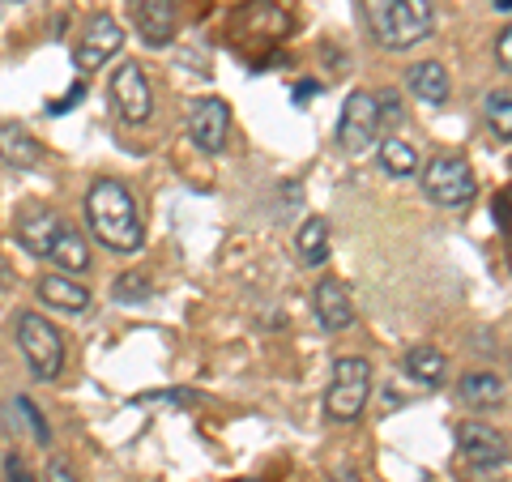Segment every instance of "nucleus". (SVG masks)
<instances>
[{
    "mask_svg": "<svg viewBox=\"0 0 512 482\" xmlns=\"http://www.w3.org/2000/svg\"><path fill=\"white\" fill-rule=\"evenodd\" d=\"M86 218H90V235L99 239L111 252H141L146 248V227H141L137 201L120 180H94L86 192Z\"/></svg>",
    "mask_w": 512,
    "mask_h": 482,
    "instance_id": "f257e3e1",
    "label": "nucleus"
},
{
    "mask_svg": "<svg viewBox=\"0 0 512 482\" xmlns=\"http://www.w3.org/2000/svg\"><path fill=\"white\" fill-rule=\"evenodd\" d=\"M363 18L380 39V47L410 52L431 35L436 9H431V0H363Z\"/></svg>",
    "mask_w": 512,
    "mask_h": 482,
    "instance_id": "f03ea898",
    "label": "nucleus"
},
{
    "mask_svg": "<svg viewBox=\"0 0 512 482\" xmlns=\"http://www.w3.org/2000/svg\"><path fill=\"white\" fill-rule=\"evenodd\" d=\"M367 397H372V363L359 355H346L333 363V380L325 389V414L338 423H355L367 410Z\"/></svg>",
    "mask_w": 512,
    "mask_h": 482,
    "instance_id": "7ed1b4c3",
    "label": "nucleus"
},
{
    "mask_svg": "<svg viewBox=\"0 0 512 482\" xmlns=\"http://www.w3.org/2000/svg\"><path fill=\"white\" fill-rule=\"evenodd\" d=\"M423 192H427L431 205H440V210H466V205L478 197V180L461 154H436L423 171Z\"/></svg>",
    "mask_w": 512,
    "mask_h": 482,
    "instance_id": "20e7f679",
    "label": "nucleus"
},
{
    "mask_svg": "<svg viewBox=\"0 0 512 482\" xmlns=\"http://www.w3.org/2000/svg\"><path fill=\"white\" fill-rule=\"evenodd\" d=\"M18 346L30 363V376L52 384L64 372V342L60 333L52 329V320L39 316V312H22L18 316Z\"/></svg>",
    "mask_w": 512,
    "mask_h": 482,
    "instance_id": "39448f33",
    "label": "nucleus"
},
{
    "mask_svg": "<svg viewBox=\"0 0 512 482\" xmlns=\"http://www.w3.org/2000/svg\"><path fill=\"white\" fill-rule=\"evenodd\" d=\"M111 107L124 124H146L150 111H154V90H150V77L137 60H120V69H111Z\"/></svg>",
    "mask_w": 512,
    "mask_h": 482,
    "instance_id": "423d86ee",
    "label": "nucleus"
},
{
    "mask_svg": "<svg viewBox=\"0 0 512 482\" xmlns=\"http://www.w3.org/2000/svg\"><path fill=\"white\" fill-rule=\"evenodd\" d=\"M120 47H124V26L111 18V13H94V18H86L82 39H77V47H73V69L86 77L94 69H103Z\"/></svg>",
    "mask_w": 512,
    "mask_h": 482,
    "instance_id": "0eeeda50",
    "label": "nucleus"
},
{
    "mask_svg": "<svg viewBox=\"0 0 512 482\" xmlns=\"http://www.w3.org/2000/svg\"><path fill=\"white\" fill-rule=\"evenodd\" d=\"M376 133H380V111H376V94L355 90L346 94L342 103V120H338V141L346 154H363L376 146Z\"/></svg>",
    "mask_w": 512,
    "mask_h": 482,
    "instance_id": "6e6552de",
    "label": "nucleus"
},
{
    "mask_svg": "<svg viewBox=\"0 0 512 482\" xmlns=\"http://www.w3.org/2000/svg\"><path fill=\"white\" fill-rule=\"evenodd\" d=\"M227 128H231V103L227 99H197L188 111V137L201 154H222L227 146Z\"/></svg>",
    "mask_w": 512,
    "mask_h": 482,
    "instance_id": "1a4fd4ad",
    "label": "nucleus"
},
{
    "mask_svg": "<svg viewBox=\"0 0 512 482\" xmlns=\"http://www.w3.org/2000/svg\"><path fill=\"white\" fill-rule=\"evenodd\" d=\"M457 448L470 470H500L508 461V440L487 423H461L457 427Z\"/></svg>",
    "mask_w": 512,
    "mask_h": 482,
    "instance_id": "9d476101",
    "label": "nucleus"
},
{
    "mask_svg": "<svg viewBox=\"0 0 512 482\" xmlns=\"http://www.w3.org/2000/svg\"><path fill=\"white\" fill-rule=\"evenodd\" d=\"M64 227H69V222L43 201L22 205V214H18V239H22V248L30 256H52V244L60 239Z\"/></svg>",
    "mask_w": 512,
    "mask_h": 482,
    "instance_id": "9b49d317",
    "label": "nucleus"
},
{
    "mask_svg": "<svg viewBox=\"0 0 512 482\" xmlns=\"http://www.w3.org/2000/svg\"><path fill=\"white\" fill-rule=\"evenodd\" d=\"M133 22L146 47H167L180 26V5L175 0H133Z\"/></svg>",
    "mask_w": 512,
    "mask_h": 482,
    "instance_id": "f8f14e48",
    "label": "nucleus"
},
{
    "mask_svg": "<svg viewBox=\"0 0 512 482\" xmlns=\"http://www.w3.org/2000/svg\"><path fill=\"white\" fill-rule=\"evenodd\" d=\"M316 320L329 333H342V329L355 325V303H350V291L338 278H325L316 286Z\"/></svg>",
    "mask_w": 512,
    "mask_h": 482,
    "instance_id": "ddd939ff",
    "label": "nucleus"
},
{
    "mask_svg": "<svg viewBox=\"0 0 512 482\" xmlns=\"http://www.w3.org/2000/svg\"><path fill=\"white\" fill-rule=\"evenodd\" d=\"M39 299L47 303V308H56V312H69V316H77V312H90V291L77 278H69V273H47V278H39Z\"/></svg>",
    "mask_w": 512,
    "mask_h": 482,
    "instance_id": "4468645a",
    "label": "nucleus"
},
{
    "mask_svg": "<svg viewBox=\"0 0 512 482\" xmlns=\"http://www.w3.org/2000/svg\"><path fill=\"white\" fill-rule=\"evenodd\" d=\"M406 86H410V94L419 103H427V107H440V103H448V69L440 60H419V64H410V73H406Z\"/></svg>",
    "mask_w": 512,
    "mask_h": 482,
    "instance_id": "2eb2a0df",
    "label": "nucleus"
},
{
    "mask_svg": "<svg viewBox=\"0 0 512 482\" xmlns=\"http://www.w3.org/2000/svg\"><path fill=\"white\" fill-rule=\"evenodd\" d=\"M0 158L13 167V171H30L43 163V146L18 124H0Z\"/></svg>",
    "mask_w": 512,
    "mask_h": 482,
    "instance_id": "dca6fc26",
    "label": "nucleus"
},
{
    "mask_svg": "<svg viewBox=\"0 0 512 482\" xmlns=\"http://www.w3.org/2000/svg\"><path fill=\"white\" fill-rule=\"evenodd\" d=\"M444 372H448V359H444V350H436V346H410L406 350V376L414 380V384H427V389H436V384L444 380Z\"/></svg>",
    "mask_w": 512,
    "mask_h": 482,
    "instance_id": "f3484780",
    "label": "nucleus"
},
{
    "mask_svg": "<svg viewBox=\"0 0 512 482\" xmlns=\"http://www.w3.org/2000/svg\"><path fill=\"white\" fill-rule=\"evenodd\" d=\"M461 401H466L470 410H495L504 401V380L495 372H470L461 376Z\"/></svg>",
    "mask_w": 512,
    "mask_h": 482,
    "instance_id": "a211bd4d",
    "label": "nucleus"
},
{
    "mask_svg": "<svg viewBox=\"0 0 512 482\" xmlns=\"http://www.w3.org/2000/svg\"><path fill=\"white\" fill-rule=\"evenodd\" d=\"M380 167L384 175H393V180H410V175H419V154H414V146H406L402 137H380Z\"/></svg>",
    "mask_w": 512,
    "mask_h": 482,
    "instance_id": "6ab92c4d",
    "label": "nucleus"
},
{
    "mask_svg": "<svg viewBox=\"0 0 512 482\" xmlns=\"http://www.w3.org/2000/svg\"><path fill=\"white\" fill-rule=\"evenodd\" d=\"M52 265H60L64 273H86L90 269V248H86V235L64 227L60 239L52 244Z\"/></svg>",
    "mask_w": 512,
    "mask_h": 482,
    "instance_id": "aec40b11",
    "label": "nucleus"
},
{
    "mask_svg": "<svg viewBox=\"0 0 512 482\" xmlns=\"http://www.w3.org/2000/svg\"><path fill=\"white\" fill-rule=\"evenodd\" d=\"M295 248H299V261L303 265H325L329 261V222L325 218H308L295 235Z\"/></svg>",
    "mask_w": 512,
    "mask_h": 482,
    "instance_id": "412c9836",
    "label": "nucleus"
},
{
    "mask_svg": "<svg viewBox=\"0 0 512 482\" xmlns=\"http://www.w3.org/2000/svg\"><path fill=\"white\" fill-rule=\"evenodd\" d=\"M483 120L495 133V141H512V94L508 90H491L483 99Z\"/></svg>",
    "mask_w": 512,
    "mask_h": 482,
    "instance_id": "4be33fe9",
    "label": "nucleus"
},
{
    "mask_svg": "<svg viewBox=\"0 0 512 482\" xmlns=\"http://www.w3.org/2000/svg\"><path fill=\"white\" fill-rule=\"evenodd\" d=\"M111 291H116V299H146L150 295V278H146V273H137V269L133 273H120Z\"/></svg>",
    "mask_w": 512,
    "mask_h": 482,
    "instance_id": "5701e85b",
    "label": "nucleus"
},
{
    "mask_svg": "<svg viewBox=\"0 0 512 482\" xmlns=\"http://www.w3.org/2000/svg\"><path fill=\"white\" fill-rule=\"evenodd\" d=\"M13 410H18L22 419L30 423V431H35V440H39V444H52V431H47V423H43V410L35 406V401H30V397H18V406H13Z\"/></svg>",
    "mask_w": 512,
    "mask_h": 482,
    "instance_id": "b1692460",
    "label": "nucleus"
},
{
    "mask_svg": "<svg viewBox=\"0 0 512 482\" xmlns=\"http://www.w3.org/2000/svg\"><path fill=\"white\" fill-rule=\"evenodd\" d=\"M376 111H380V124H402V99H397V90H380L376 94Z\"/></svg>",
    "mask_w": 512,
    "mask_h": 482,
    "instance_id": "393cba45",
    "label": "nucleus"
},
{
    "mask_svg": "<svg viewBox=\"0 0 512 482\" xmlns=\"http://www.w3.org/2000/svg\"><path fill=\"white\" fill-rule=\"evenodd\" d=\"M5 482H35L30 478V465L18 453H5Z\"/></svg>",
    "mask_w": 512,
    "mask_h": 482,
    "instance_id": "a878e982",
    "label": "nucleus"
},
{
    "mask_svg": "<svg viewBox=\"0 0 512 482\" xmlns=\"http://www.w3.org/2000/svg\"><path fill=\"white\" fill-rule=\"evenodd\" d=\"M43 478H47V482H82V478L73 474V465L64 461V457H52V461H47V474H43Z\"/></svg>",
    "mask_w": 512,
    "mask_h": 482,
    "instance_id": "bb28decb",
    "label": "nucleus"
},
{
    "mask_svg": "<svg viewBox=\"0 0 512 482\" xmlns=\"http://www.w3.org/2000/svg\"><path fill=\"white\" fill-rule=\"evenodd\" d=\"M495 60H500L504 73H512V26H504L500 39H495Z\"/></svg>",
    "mask_w": 512,
    "mask_h": 482,
    "instance_id": "cd10ccee",
    "label": "nucleus"
},
{
    "mask_svg": "<svg viewBox=\"0 0 512 482\" xmlns=\"http://www.w3.org/2000/svg\"><path fill=\"white\" fill-rule=\"evenodd\" d=\"M82 94H86V82H73V90L64 94V99H56V103L47 107V111H52V116H64V111H73L77 103H82Z\"/></svg>",
    "mask_w": 512,
    "mask_h": 482,
    "instance_id": "c85d7f7f",
    "label": "nucleus"
},
{
    "mask_svg": "<svg viewBox=\"0 0 512 482\" xmlns=\"http://www.w3.org/2000/svg\"><path fill=\"white\" fill-rule=\"evenodd\" d=\"M137 401H180V406H188L192 393H146V397H137Z\"/></svg>",
    "mask_w": 512,
    "mask_h": 482,
    "instance_id": "c756f323",
    "label": "nucleus"
},
{
    "mask_svg": "<svg viewBox=\"0 0 512 482\" xmlns=\"http://www.w3.org/2000/svg\"><path fill=\"white\" fill-rule=\"evenodd\" d=\"M316 90H320L316 82H299V86H295V99L303 103V99H312V94H316Z\"/></svg>",
    "mask_w": 512,
    "mask_h": 482,
    "instance_id": "7c9ffc66",
    "label": "nucleus"
},
{
    "mask_svg": "<svg viewBox=\"0 0 512 482\" xmlns=\"http://www.w3.org/2000/svg\"><path fill=\"white\" fill-rule=\"evenodd\" d=\"M333 482H363V478H359L355 470H342V474H338V478H333Z\"/></svg>",
    "mask_w": 512,
    "mask_h": 482,
    "instance_id": "2f4dec72",
    "label": "nucleus"
},
{
    "mask_svg": "<svg viewBox=\"0 0 512 482\" xmlns=\"http://www.w3.org/2000/svg\"><path fill=\"white\" fill-rule=\"evenodd\" d=\"M491 9H500V13H512V0H491Z\"/></svg>",
    "mask_w": 512,
    "mask_h": 482,
    "instance_id": "473e14b6",
    "label": "nucleus"
},
{
    "mask_svg": "<svg viewBox=\"0 0 512 482\" xmlns=\"http://www.w3.org/2000/svg\"><path fill=\"white\" fill-rule=\"evenodd\" d=\"M5 13H13V0H0V18H5Z\"/></svg>",
    "mask_w": 512,
    "mask_h": 482,
    "instance_id": "72a5a7b5",
    "label": "nucleus"
}]
</instances>
